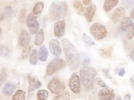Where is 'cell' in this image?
I'll list each match as a JSON object with an SVG mask.
<instances>
[{
  "label": "cell",
  "mask_w": 134,
  "mask_h": 100,
  "mask_svg": "<svg viewBox=\"0 0 134 100\" xmlns=\"http://www.w3.org/2000/svg\"><path fill=\"white\" fill-rule=\"evenodd\" d=\"M62 44L67 64L71 71H75L79 67L81 62L77 49L73 44L67 39H63Z\"/></svg>",
  "instance_id": "6da1fadb"
},
{
  "label": "cell",
  "mask_w": 134,
  "mask_h": 100,
  "mask_svg": "<svg viewBox=\"0 0 134 100\" xmlns=\"http://www.w3.org/2000/svg\"><path fill=\"white\" fill-rule=\"evenodd\" d=\"M80 79L86 91H91L97 76L96 69L91 66H84L80 70Z\"/></svg>",
  "instance_id": "7a4b0ae2"
},
{
  "label": "cell",
  "mask_w": 134,
  "mask_h": 100,
  "mask_svg": "<svg viewBox=\"0 0 134 100\" xmlns=\"http://www.w3.org/2000/svg\"><path fill=\"white\" fill-rule=\"evenodd\" d=\"M48 14L54 21H60L64 18L67 14L66 3L61 1L52 2L49 7Z\"/></svg>",
  "instance_id": "3957f363"
},
{
  "label": "cell",
  "mask_w": 134,
  "mask_h": 100,
  "mask_svg": "<svg viewBox=\"0 0 134 100\" xmlns=\"http://www.w3.org/2000/svg\"><path fill=\"white\" fill-rule=\"evenodd\" d=\"M118 31L129 40H132L134 38V23L130 17L122 19L118 27Z\"/></svg>",
  "instance_id": "277c9868"
},
{
  "label": "cell",
  "mask_w": 134,
  "mask_h": 100,
  "mask_svg": "<svg viewBox=\"0 0 134 100\" xmlns=\"http://www.w3.org/2000/svg\"><path fill=\"white\" fill-rule=\"evenodd\" d=\"M90 33L94 40H102L107 35V28L104 25L100 23H93L90 28Z\"/></svg>",
  "instance_id": "5b68a950"
},
{
  "label": "cell",
  "mask_w": 134,
  "mask_h": 100,
  "mask_svg": "<svg viewBox=\"0 0 134 100\" xmlns=\"http://www.w3.org/2000/svg\"><path fill=\"white\" fill-rule=\"evenodd\" d=\"M66 62L62 58H54L48 64L46 67V73L48 76H51L58 72L60 70L65 67Z\"/></svg>",
  "instance_id": "8992f818"
},
{
  "label": "cell",
  "mask_w": 134,
  "mask_h": 100,
  "mask_svg": "<svg viewBox=\"0 0 134 100\" xmlns=\"http://www.w3.org/2000/svg\"><path fill=\"white\" fill-rule=\"evenodd\" d=\"M47 88L48 90L52 93L59 95L61 93L64 92L66 87L64 82L57 77H54L48 83Z\"/></svg>",
  "instance_id": "52a82bcc"
},
{
  "label": "cell",
  "mask_w": 134,
  "mask_h": 100,
  "mask_svg": "<svg viewBox=\"0 0 134 100\" xmlns=\"http://www.w3.org/2000/svg\"><path fill=\"white\" fill-rule=\"evenodd\" d=\"M26 26L29 29V32L31 35H35L38 32L39 29V23L37 21L36 17L32 12L30 13L27 15L26 20Z\"/></svg>",
  "instance_id": "ba28073f"
},
{
  "label": "cell",
  "mask_w": 134,
  "mask_h": 100,
  "mask_svg": "<svg viewBox=\"0 0 134 100\" xmlns=\"http://www.w3.org/2000/svg\"><path fill=\"white\" fill-rule=\"evenodd\" d=\"M81 79L76 73H73L69 81V87L70 91L75 94L81 93Z\"/></svg>",
  "instance_id": "9c48e42d"
},
{
  "label": "cell",
  "mask_w": 134,
  "mask_h": 100,
  "mask_svg": "<svg viewBox=\"0 0 134 100\" xmlns=\"http://www.w3.org/2000/svg\"><path fill=\"white\" fill-rule=\"evenodd\" d=\"M115 97L114 90L112 88H103L98 92L99 100H113Z\"/></svg>",
  "instance_id": "30bf717a"
},
{
  "label": "cell",
  "mask_w": 134,
  "mask_h": 100,
  "mask_svg": "<svg viewBox=\"0 0 134 100\" xmlns=\"http://www.w3.org/2000/svg\"><path fill=\"white\" fill-rule=\"evenodd\" d=\"M48 47L50 52L54 56L58 57L62 53V48L60 44L57 39H52L48 42Z\"/></svg>",
  "instance_id": "8fae6325"
},
{
  "label": "cell",
  "mask_w": 134,
  "mask_h": 100,
  "mask_svg": "<svg viewBox=\"0 0 134 100\" xmlns=\"http://www.w3.org/2000/svg\"><path fill=\"white\" fill-rule=\"evenodd\" d=\"M31 41V37L29 33L26 30H22L20 33L18 38V44L21 47H28Z\"/></svg>",
  "instance_id": "7c38bea8"
},
{
  "label": "cell",
  "mask_w": 134,
  "mask_h": 100,
  "mask_svg": "<svg viewBox=\"0 0 134 100\" xmlns=\"http://www.w3.org/2000/svg\"><path fill=\"white\" fill-rule=\"evenodd\" d=\"M66 23L64 20H60L57 21L54 26V33L57 38L63 37L65 32Z\"/></svg>",
  "instance_id": "4fadbf2b"
},
{
  "label": "cell",
  "mask_w": 134,
  "mask_h": 100,
  "mask_svg": "<svg viewBox=\"0 0 134 100\" xmlns=\"http://www.w3.org/2000/svg\"><path fill=\"white\" fill-rule=\"evenodd\" d=\"M96 5L93 4V3L91 4L90 5H88L85 8V14H84V16H85L86 21L88 23H91L92 22L93 17L94 16V14L96 13Z\"/></svg>",
  "instance_id": "5bb4252c"
},
{
  "label": "cell",
  "mask_w": 134,
  "mask_h": 100,
  "mask_svg": "<svg viewBox=\"0 0 134 100\" xmlns=\"http://www.w3.org/2000/svg\"><path fill=\"white\" fill-rule=\"evenodd\" d=\"M125 14V9L122 7H119L113 11V14L111 15V21L114 23H118L119 21L123 19Z\"/></svg>",
  "instance_id": "9a60e30c"
},
{
  "label": "cell",
  "mask_w": 134,
  "mask_h": 100,
  "mask_svg": "<svg viewBox=\"0 0 134 100\" xmlns=\"http://www.w3.org/2000/svg\"><path fill=\"white\" fill-rule=\"evenodd\" d=\"M27 79L29 82V94L32 93L34 90H36L40 88L42 85V83L39 80H36L34 76H32V75H29L27 76Z\"/></svg>",
  "instance_id": "2e32d148"
},
{
  "label": "cell",
  "mask_w": 134,
  "mask_h": 100,
  "mask_svg": "<svg viewBox=\"0 0 134 100\" xmlns=\"http://www.w3.org/2000/svg\"><path fill=\"white\" fill-rule=\"evenodd\" d=\"M15 86L14 85V83L11 82H7L3 88V93L4 94L5 96H12L14 94V91H15Z\"/></svg>",
  "instance_id": "e0dca14e"
},
{
  "label": "cell",
  "mask_w": 134,
  "mask_h": 100,
  "mask_svg": "<svg viewBox=\"0 0 134 100\" xmlns=\"http://www.w3.org/2000/svg\"><path fill=\"white\" fill-rule=\"evenodd\" d=\"M118 3L119 0H104L103 9L105 12H109L118 4Z\"/></svg>",
  "instance_id": "ac0fdd59"
},
{
  "label": "cell",
  "mask_w": 134,
  "mask_h": 100,
  "mask_svg": "<svg viewBox=\"0 0 134 100\" xmlns=\"http://www.w3.org/2000/svg\"><path fill=\"white\" fill-rule=\"evenodd\" d=\"M38 59L42 61V62H45L46 61L48 58V52L45 46H42L40 48L38 52Z\"/></svg>",
  "instance_id": "d6986e66"
},
{
  "label": "cell",
  "mask_w": 134,
  "mask_h": 100,
  "mask_svg": "<svg viewBox=\"0 0 134 100\" xmlns=\"http://www.w3.org/2000/svg\"><path fill=\"white\" fill-rule=\"evenodd\" d=\"M83 3L80 0H74L73 7L78 14L83 15L85 11V8H84Z\"/></svg>",
  "instance_id": "ffe728a7"
},
{
  "label": "cell",
  "mask_w": 134,
  "mask_h": 100,
  "mask_svg": "<svg viewBox=\"0 0 134 100\" xmlns=\"http://www.w3.org/2000/svg\"><path fill=\"white\" fill-rule=\"evenodd\" d=\"M131 40H129L127 38L125 35L122 37V43H123V46H124V49L127 52H130L132 49H134V45L133 42H131Z\"/></svg>",
  "instance_id": "44dd1931"
},
{
  "label": "cell",
  "mask_w": 134,
  "mask_h": 100,
  "mask_svg": "<svg viewBox=\"0 0 134 100\" xmlns=\"http://www.w3.org/2000/svg\"><path fill=\"white\" fill-rule=\"evenodd\" d=\"M44 40V31L43 29H40L35 36V45L37 46H40L43 43Z\"/></svg>",
  "instance_id": "7402d4cb"
},
{
  "label": "cell",
  "mask_w": 134,
  "mask_h": 100,
  "mask_svg": "<svg viewBox=\"0 0 134 100\" xmlns=\"http://www.w3.org/2000/svg\"><path fill=\"white\" fill-rule=\"evenodd\" d=\"M112 52H113V47H112L99 49V55L102 58H103V59H107V58H111V55H112Z\"/></svg>",
  "instance_id": "603a6c76"
},
{
  "label": "cell",
  "mask_w": 134,
  "mask_h": 100,
  "mask_svg": "<svg viewBox=\"0 0 134 100\" xmlns=\"http://www.w3.org/2000/svg\"><path fill=\"white\" fill-rule=\"evenodd\" d=\"M26 93L21 90H17L11 100H26Z\"/></svg>",
  "instance_id": "cb8c5ba5"
},
{
  "label": "cell",
  "mask_w": 134,
  "mask_h": 100,
  "mask_svg": "<svg viewBox=\"0 0 134 100\" xmlns=\"http://www.w3.org/2000/svg\"><path fill=\"white\" fill-rule=\"evenodd\" d=\"M44 5L42 2H39L34 5L32 9V13L35 15H39L42 12L43 9H44Z\"/></svg>",
  "instance_id": "d4e9b609"
},
{
  "label": "cell",
  "mask_w": 134,
  "mask_h": 100,
  "mask_svg": "<svg viewBox=\"0 0 134 100\" xmlns=\"http://www.w3.org/2000/svg\"><path fill=\"white\" fill-rule=\"evenodd\" d=\"M27 16V10L26 8H22L18 14V21L21 24H24L26 22Z\"/></svg>",
  "instance_id": "484cf974"
},
{
  "label": "cell",
  "mask_w": 134,
  "mask_h": 100,
  "mask_svg": "<svg viewBox=\"0 0 134 100\" xmlns=\"http://www.w3.org/2000/svg\"><path fill=\"white\" fill-rule=\"evenodd\" d=\"M38 53L37 50L36 49H32L31 52L30 54V63L32 65H36L38 62Z\"/></svg>",
  "instance_id": "4316f807"
},
{
  "label": "cell",
  "mask_w": 134,
  "mask_h": 100,
  "mask_svg": "<svg viewBox=\"0 0 134 100\" xmlns=\"http://www.w3.org/2000/svg\"><path fill=\"white\" fill-rule=\"evenodd\" d=\"M53 100H70V93L69 91H64L59 95L55 96Z\"/></svg>",
  "instance_id": "83f0119b"
},
{
  "label": "cell",
  "mask_w": 134,
  "mask_h": 100,
  "mask_svg": "<svg viewBox=\"0 0 134 100\" xmlns=\"http://www.w3.org/2000/svg\"><path fill=\"white\" fill-rule=\"evenodd\" d=\"M37 98L39 100H46L48 97V91L45 90H41L37 92Z\"/></svg>",
  "instance_id": "f1b7e54d"
},
{
  "label": "cell",
  "mask_w": 134,
  "mask_h": 100,
  "mask_svg": "<svg viewBox=\"0 0 134 100\" xmlns=\"http://www.w3.org/2000/svg\"><path fill=\"white\" fill-rule=\"evenodd\" d=\"M2 15H3L4 17L5 18H11L13 15V9L9 5L6 6L3 9V12H2Z\"/></svg>",
  "instance_id": "f546056e"
},
{
  "label": "cell",
  "mask_w": 134,
  "mask_h": 100,
  "mask_svg": "<svg viewBox=\"0 0 134 100\" xmlns=\"http://www.w3.org/2000/svg\"><path fill=\"white\" fill-rule=\"evenodd\" d=\"M0 53H1V56L3 58H8L10 55V51L6 46L2 45L0 47Z\"/></svg>",
  "instance_id": "4dcf8cb0"
},
{
  "label": "cell",
  "mask_w": 134,
  "mask_h": 100,
  "mask_svg": "<svg viewBox=\"0 0 134 100\" xmlns=\"http://www.w3.org/2000/svg\"><path fill=\"white\" fill-rule=\"evenodd\" d=\"M82 40L85 42V43L88 46H92L95 45V42L91 40V38L89 36H88L86 33H83V35H82Z\"/></svg>",
  "instance_id": "1f68e13d"
},
{
  "label": "cell",
  "mask_w": 134,
  "mask_h": 100,
  "mask_svg": "<svg viewBox=\"0 0 134 100\" xmlns=\"http://www.w3.org/2000/svg\"><path fill=\"white\" fill-rule=\"evenodd\" d=\"M94 82H95V83H97L98 85L101 87V88H108V86H107V84L105 83V82H104L101 78H100V77H97L96 79H95V80H94Z\"/></svg>",
  "instance_id": "d6a6232c"
},
{
  "label": "cell",
  "mask_w": 134,
  "mask_h": 100,
  "mask_svg": "<svg viewBox=\"0 0 134 100\" xmlns=\"http://www.w3.org/2000/svg\"><path fill=\"white\" fill-rule=\"evenodd\" d=\"M30 49H31V47H26V48L24 50L23 52H22V53H21L20 58H21V59H26V58L27 57V55H28V54H29Z\"/></svg>",
  "instance_id": "836d02e7"
},
{
  "label": "cell",
  "mask_w": 134,
  "mask_h": 100,
  "mask_svg": "<svg viewBox=\"0 0 134 100\" xmlns=\"http://www.w3.org/2000/svg\"><path fill=\"white\" fill-rule=\"evenodd\" d=\"M7 76H8V74H7V71L5 68L2 69V71H1V77H0V79H1V84L4 82L7 78Z\"/></svg>",
  "instance_id": "e575fe53"
},
{
  "label": "cell",
  "mask_w": 134,
  "mask_h": 100,
  "mask_svg": "<svg viewBox=\"0 0 134 100\" xmlns=\"http://www.w3.org/2000/svg\"><path fill=\"white\" fill-rule=\"evenodd\" d=\"M102 72L104 76L107 77V78H108V79H112V77H111L109 73V70L108 68L102 69Z\"/></svg>",
  "instance_id": "d590c367"
},
{
  "label": "cell",
  "mask_w": 134,
  "mask_h": 100,
  "mask_svg": "<svg viewBox=\"0 0 134 100\" xmlns=\"http://www.w3.org/2000/svg\"><path fill=\"white\" fill-rule=\"evenodd\" d=\"M128 57H129V58H130V59L134 63V49L131 50V52L129 53V54H128Z\"/></svg>",
  "instance_id": "8d00e7d4"
},
{
  "label": "cell",
  "mask_w": 134,
  "mask_h": 100,
  "mask_svg": "<svg viewBox=\"0 0 134 100\" xmlns=\"http://www.w3.org/2000/svg\"><path fill=\"white\" fill-rule=\"evenodd\" d=\"M125 69H124V67H121V68L119 70V71H118V75H119V76H120V77H123V76H125Z\"/></svg>",
  "instance_id": "74e56055"
},
{
  "label": "cell",
  "mask_w": 134,
  "mask_h": 100,
  "mask_svg": "<svg viewBox=\"0 0 134 100\" xmlns=\"http://www.w3.org/2000/svg\"><path fill=\"white\" fill-rule=\"evenodd\" d=\"M90 61H91L90 58H88V57H87L85 59H84L83 61H82V65H83L84 66H87V65L90 63Z\"/></svg>",
  "instance_id": "f35d334b"
},
{
  "label": "cell",
  "mask_w": 134,
  "mask_h": 100,
  "mask_svg": "<svg viewBox=\"0 0 134 100\" xmlns=\"http://www.w3.org/2000/svg\"><path fill=\"white\" fill-rule=\"evenodd\" d=\"M82 2L85 5H87V6H88L91 4L92 0H82Z\"/></svg>",
  "instance_id": "ab89813d"
},
{
  "label": "cell",
  "mask_w": 134,
  "mask_h": 100,
  "mask_svg": "<svg viewBox=\"0 0 134 100\" xmlns=\"http://www.w3.org/2000/svg\"><path fill=\"white\" fill-rule=\"evenodd\" d=\"M126 4L128 6H132L134 4V0H125Z\"/></svg>",
  "instance_id": "60d3db41"
},
{
  "label": "cell",
  "mask_w": 134,
  "mask_h": 100,
  "mask_svg": "<svg viewBox=\"0 0 134 100\" xmlns=\"http://www.w3.org/2000/svg\"><path fill=\"white\" fill-rule=\"evenodd\" d=\"M94 97H95V91L92 93L90 96H89V100H95Z\"/></svg>",
  "instance_id": "b9f144b4"
},
{
  "label": "cell",
  "mask_w": 134,
  "mask_h": 100,
  "mask_svg": "<svg viewBox=\"0 0 134 100\" xmlns=\"http://www.w3.org/2000/svg\"><path fill=\"white\" fill-rule=\"evenodd\" d=\"M124 100H131V96H130L129 93L126 94V95H125V96H124Z\"/></svg>",
  "instance_id": "7bdbcfd3"
},
{
  "label": "cell",
  "mask_w": 134,
  "mask_h": 100,
  "mask_svg": "<svg viewBox=\"0 0 134 100\" xmlns=\"http://www.w3.org/2000/svg\"><path fill=\"white\" fill-rule=\"evenodd\" d=\"M130 18H131V20H134V8L133 9V10L131 11V13H130Z\"/></svg>",
  "instance_id": "ee69618b"
},
{
  "label": "cell",
  "mask_w": 134,
  "mask_h": 100,
  "mask_svg": "<svg viewBox=\"0 0 134 100\" xmlns=\"http://www.w3.org/2000/svg\"><path fill=\"white\" fill-rule=\"evenodd\" d=\"M115 100H123V99H122V97H121L120 96H117V98H116Z\"/></svg>",
  "instance_id": "f6af8a7d"
},
{
  "label": "cell",
  "mask_w": 134,
  "mask_h": 100,
  "mask_svg": "<svg viewBox=\"0 0 134 100\" xmlns=\"http://www.w3.org/2000/svg\"><path fill=\"white\" fill-rule=\"evenodd\" d=\"M130 82H131V83H132L133 87H134V81H133V79L132 78H130Z\"/></svg>",
  "instance_id": "bcb514c9"
}]
</instances>
